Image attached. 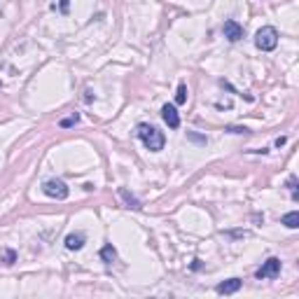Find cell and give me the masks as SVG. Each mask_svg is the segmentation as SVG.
<instances>
[{"label": "cell", "instance_id": "cell-1", "mask_svg": "<svg viewBox=\"0 0 299 299\" xmlns=\"http://www.w3.org/2000/svg\"><path fill=\"white\" fill-rule=\"evenodd\" d=\"M136 133H138V138L145 143V148H148L150 152H159V150H164V145H166L164 133H161L157 127H152V124H138Z\"/></svg>", "mask_w": 299, "mask_h": 299}, {"label": "cell", "instance_id": "cell-2", "mask_svg": "<svg viewBox=\"0 0 299 299\" xmlns=\"http://www.w3.org/2000/svg\"><path fill=\"white\" fill-rule=\"evenodd\" d=\"M255 44L257 49H262V52H271V49H276L278 44V31L274 26H264V28H259L255 35Z\"/></svg>", "mask_w": 299, "mask_h": 299}, {"label": "cell", "instance_id": "cell-3", "mask_svg": "<svg viewBox=\"0 0 299 299\" xmlns=\"http://www.w3.org/2000/svg\"><path fill=\"white\" fill-rule=\"evenodd\" d=\"M43 192L47 194V196H52V199L64 201V199H68L70 190H68V185H65L64 180H56V178H52V180H47L43 185Z\"/></svg>", "mask_w": 299, "mask_h": 299}, {"label": "cell", "instance_id": "cell-4", "mask_svg": "<svg viewBox=\"0 0 299 299\" xmlns=\"http://www.w3.org/2000/svg\"><path fill=\"white\" fill-rule=\"evenodd\" d=\"M278 274H280V259H278V257H269L267 262L257 269V278H259V280H262V278H276Z\"/></svg>", "mask_w": 299, "mask_h": 299}, {"label": "cell", "instance_id": "cell-5", "mask_svg": "<svg viewBox=\"0 0 299 299\" xmlns=\"http://www.w3.org/2000/svg\"><path fill=\"white\" fill-rule=\"evenodd\" d=\"M222 33L229 43H238V40L243 38V26H241L238 21H234V19H227L224 26H222Z\"/></svg>", "mask_w": 299, "mask_h": 299}, {"label": "cell", "instance_id": "cell-6", "mask_svg": "<svg viewBox=\"0 0 299 299\" xmlns=\"http://www.w3.org/2000/svg\"><path fill=\"white\" fill-rule=\"evenodd\" d=\"M161 117H164V122H166L171 128L180 127V115H178L175 106H164V107H161Z\"/></svg>", "mask_w": 299, "mask_h": 299}, {"label": "cell", "instance_id": "cell-7", "mask_svg": "<svg viewBox=\"0 0 299 299\" xmlns=\"http://www.w3.org/2000/svg\"><path fill=\"white\" fill-rule=\"evenodd\" d=\"M241 285H243V280H241V278H229V280L220 283L215 290H217V295H234V292L241 290Z\"/></svg>", "mask_w": 299, "mask_h": 299}, {"label": "cell", "instance_id": "cell-8", "mask_svg": "<svg viewBox=\"0 0 299 299\" xmlns=\"http://www.w3.org/2000/svg\"><path fill=\"white\" fill-rule=\"evenodd\" d=\"M85 246V234H68L65 236V248L68 250H80Z\"/></svg>", "mask_w": 299, "mask_h": 299}, {"label": "cell", "instance_id": "cell-9", "mask_svg": "<svg viewBox=\"0 0 299 299\" xmlns=\"http://www.w3.org/2000/svg\"><path fill=\"white\" fill-rule=\"evenodd\" d=\"M101 259H103L106 264H112V262L117 259V250L112 246H103L101 248Z\"/></svg>", "mask_w": 299, "mask_h": 299}, {"label": "cell", "instance_id": "cell-10", "mask_svg": "<svg viewBox=\"0 0 299 299\" xmlns=\"http://www.w3.org/2000/svg\"><path fill=\"white\" fill-rule=\"evenodd\" d=\"M283 224H285L288 229H297V227H299V213H297V211L283 215Z\"/></svg>", "mask_w": 299, "mask_h": 299}, {"label": "cell", "instance_id": "cell-11", "mask_svg": "<svg viewBox=\"0 0 299 299\" xmlns=\"http://www.w3.org/2000/svg\"><path fill=\"white\" fill-rule=\"evenodd\" d=\"M119 194H122V199L128 203V208H133V211H138V208H140V201L136 199V196H131L127 190H119Z\"/></svg>", "mask_w": 299, "mask_h": 299}, {"label": "cell", "instance_id": "cell-12", "mask_svg": "<svg viewBox=\"0 0 299 299\" xmlns=\"http://www.w3.org/2000/svg\"><path fill=\"white\" fill-rule=\"evenodd\" d=\"M175 103H178V106L187 103V86H185V85L178 86V94H175Z\"/></svg>", "mask_w": 299, "mask_h": 299}, {"label": "cell", "instance_id": "cell-13", "mask_svg": "<svg viewBox=\"0 0 299 299\" xmlns=\"http://www.w3.org/2000/svg\"><path fill=\"white\" fill-rule=\"evenodd\" d=\"M14 259H17V253H14V250H7V253H5V264H14Z\"/></svg>", "mask_w": 299, "mask_h": 299}, {"label": "cell", "instance_id": "cell-14", "mask_svg": "<svg viewBox=\"0 0 299 299\" xmlns=\"http://www.w3.org/2000/svg\"><path fill=\"white\" fill-rule=\"evenodd\" d=\"M73 124H77V115H73V117H68V119H61V127H73Z\"/></svg>", "mask_w": 299, "mask_h": 299}, {"label": "cell", "instance_id": "cell-15", "mask_svg": "<svg viewBox=\"0 0 299 299\" xmlns=\"http://www.w3.org/2000/svg\"><path fill=\"white\" fill-rule=\"evenodd\" d=\"M227 131H232V133H248L246 127H227Z\"/></svg>", "mask_w": 299, "mask_h": 299}, {"label": "cell", "instance_id": "cell-16", "mask_svg": "<svg viewBox=\"0 0 299 299\" xmlns=\"http://www.w3.org/2000/svg\"><path fill=\"white\" fill-rule=\"evenodd\" d=\"M59 7H61L64 14H68V10H70V0H61V2H59Z\"/></svg>", "mask_w": 299, "mask_h": 299}, {"label": "cell", "instance_id": "cell-17", "mask_svg": "<svg viewBox=\"0 0 299 299\" xmlns=\"http://www.w3.org/2000/svg\"><path fill=\"white\" fill-rule=\"evenodd\" d=\"M190 138L196 140V143H206V138H201V136H196V133H190Z\"/></svg>", "mask_w": 299, "mask_h": 299}]
</instances>
